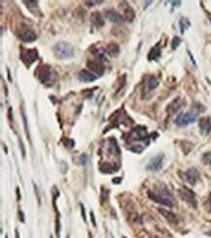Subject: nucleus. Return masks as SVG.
<instances>
[{"instance_id": "nucleus-10", "label": "nucleus", "mask_w": 211, "mask_h": 238, "mask_svg": "<svg viewBox=\"0 0 211 238\" xmlns=\"http://www.w3.org/2000/svg\"><path fill=\"white\" fill-rule=\"evenodd\" d=\"M163 156L161 154L151 158L149 163L147 164L146 169L151 172H159L163 167Z\"/></svg>"}, {"instance_id": "nucleus-20", "label": "nucleus", "mask_w": 211, "mask_h": 238, "mask_svg": "<svg viewBox=\"0 0 211 238\" xmlns=\"http://www.w3.org/2000/svg\"><path fill=\"white\" fill-rule=\"evenodd\" d=\"M106 53L109 54L111 57H118L120 54V46L115 42H110L106 46Z\"/></svg>"}, {"instance_id": "nucleus-34", "label": "nucleus", "mask_w": 211, "mask_h": 238, "mask_svg": "<svg viewBox=\"0 0 211 238\" xmlns=\"http://www.w3.org/2000/svg\"><path fill=\"white\" fill-rule=\"evenodd\" d=\"M86 4H92V6H94L93 4H101L102 1H85Z\"/></svg>"}, {"instance_id": "nucleus-8", "label": "nucleus", "mask_w": 211, "mask_h": 238, "mask_svg": "<svg viewBox=\"0 0 211 238\" xmlns=\"http://www.w3.org/2000/svg\"><path fill=\"white\" fill-rule=\"evenodd\" d=\"M19 38L21 39L24 42H33L37 39V34L36 32L33 30H31L30 27H28L26 26H21V28H19Z\"/></svg>"}, {"instance_id": "nucleus-32", "label": "nucleus", "mask_w": 211, "mask_h": 238, "mask_svg": "<svg viewBox=\"0 0 211 238\" xmlns=\"http://www.w3.org/2000/svg\"><path fill=\"white\" fill-rule=\"evenodd\" d=\"M90 220H92V223L94 226H96V223H95V219H94V215L93 212H90Z\"/></svg>"}, {"instance_id": "nucleus-2", "label": "nucleus", "mask_w": 211, "mask_h": 238, "mask_svg": "<svg viewBox=\"0 0 211 238\" xmlns=\"http://www.w3.org/2000/svg\"><path fill=\"white\" fill-rule=\"evenodd\" d=\"M53 52L56 59L59 60H67L71 59L75 56V49L71 44L65 41L58 42L53 47Z\"/></svg>"}, {"instance_id": "nucleus-18", "label": "nucleus", "mask_w": 211, "mask_h": 238, "mask_svg": "<svg viewBox=\"0 0 211 238\" xmlns=\"http://www.w3.org/2000/svg\"><path fill=\"white\" fill-rule=\"evenodd\" d=\"M90 20H92L93 24L98 28L102 27L105 24V22L99 12H94L92 15H90Z\"/></svg>"}, {"instance_id": "nucleus-4", "label": "nucleus", "mask_w": 211, "mask_h": 238, "mask_svg": "<svg viewBox=\"0 0 211 238\" xmlns=\"http://www.w3.org/2000/svg\"><path fill=\"white\" fill-rule=\"evenodd\" d=\"M20 58L26 67H29L38 59V51L37 49H27L25 47H21Z\"/></svg>"}, {"instance_id": "nucleus-19", "label": "nucleus", "mask_w": 211, "mask_h": 238, "mask_svg": "<svg viewBox=\"0 0 211 238\" xmlns=\"http://www.w3.org/2000/svg\"><path fill=\"white\" fill-rule=\"evenodd\" d=\"M162 56V50H161V47L159 46V45H156L155 47H153L151 50L149 54H148V60L149 61H158L159 58H161Z\"/></svg>"}, {"instance_id": "nucleus-5", "label": "nucleus", "mask_w": 211, "mask_h": 238, "mask_svg": "<svg viewBox=\"0 0 211 238\" xmlns=\"http://www.w3.org/2000/svg\"><path fill=\"white\" fill-rule=\"evenodd\" d=\"M147 139H148V134H147L146 127L144 126L135 127L125 138L127 143H132V141H145Z\"/></svg>"}, {"instance_id": "nucleus-12", "label": "nucleus", "mask_w": 211, "mask_h": 238, "mask_svg": "<svg viewBox=\"0 0 211 238\" xmlns=\"http://www.w3.org/2000/svg\"><path fill=\"white\" fill-rule=\"evenodd\" d=\"M199 131L202 136H207L211 132V118L210 117H202L199 119L198 122Z\"/></svg>"}, {"instance_id": "nucleus-7", "label": "nucleus", "mask_w": 211, "mask_h": 238, "mask_svg": "<svg viewBox=\"0 0 211 238\" xmlns=\"http://www.w3.org/2000/svg\"><path fill=\"white\" fill-rule=\"evenodd\" d=\"M110 121L113 126H119V125H121V124L132 123V122H129L132 120H130V118L128 116L127 112L122 109L117 110L115 113H113V115L110 117Z\"/></svg>"}, {"instance_id": "nucleus-16", "label": "nucleus", "mask_w": 211, "mask_h": 238, "mask_svg": "<svg viewBox=\"0 0 211 238\" xmlns=\"http://www.w3.org/2000/svg\"><path fill=\"white\" fill-rule=\"evenodd\" d=\"M182 106V100L181 98H176L174 99L171 103H170L167 107V112L168 113L169 115H173L175 114L176 112H177Z\"/></svg>"}, {"instance_id": "nucleus-44", "label": "nucleus", "mask_w": 211, "mask_h": 238, "mask_svg": "<svg viewBox=\"0 0 211 238\" xmlns=\"http://www.w3.org/2000/svg\"><path fill=\"white\" fill-rule=\"evenodd\" d=\"M123 238H125V237H123Z\"/></svg>"}, {"instance_id": "nucleus-24", "label": "nucleus", "mask_w": 211, "mask_h": 238, "mask_svg": "<svg viewBox=\"0 0 211 238\" xmlns=\"http://www.w3.org/2000/svg\"><path fill=\"white\" fill-rule=\"evenodd\" d=\"M191 26V22L190 21L188 20L187 18H184V17H182V18L180 19L179 21V26H180V31L181 33H184L186 30H188V28L190 27Z\"/></svg>"}, {"instance_id": "nucleus-38", "label": "nucleus", "mask_w": 211, "mask_h": 238, "mask_svg": "<svg viewBox=\"0 0 211 238\" xmlns=\"http://www.w3.org/2000/svg\"><path fill=\"white\" fill-rule=\"evenodd\" d=\"M7 72H8V79H9V81H12V78H11V74H10V70L7 69Z\"/></svg>"}, {"instance_id": "nucleus-22", "label": "nucleus", "mask_w": 211, "mask_h": 238, "mask_svg": "<svg viewBox=\"0 0 211 238\" xmlns=\"http://www.w3.org/2000/svg\"><path fill=\"white\" fill-rule=\"evenodd\" d=\"M24 3L26 4V7L29 9V11L32 14L36 15L37 13H40L37 1H24Z\"/></svg>"}, {"instance_id": "nucleus-6", "label": "nucleus", "mask_w": 211, "mask_h": 238, "mask_svg": "<svg viewBox=\"0 0 211 238\" xmlns=\"http://www.w3.org/2000/svg\"><path fill=\"white\" fill-rule=\"evenodd\" d=\"M198 113L194 111H187V112H182L175 119L176 125L179 127H185L188 126L189 124L195 122L198 118Z\"/></svg>"}, {"instance_id": "nucleus-17", "label": "nucleus", "mask_w": 211, "mask_h": 238, "mask_svg": "<svg viewBox=\"0 0 211 238\" xmlns=\"http://www.w3.org/2000/svg\"><path fill=\"white\" fill-rule=\"evenodd\" d=\"M159 212L163 215V217L165 220H167L168 223L173 224H176L178 223V219H177V217H176L173 213L164 210V209H159Z\"/></svg>"}, {"instance_id": "nucleus-40", "label": "nucleus", "mask_w": 211, "mask_h": 238, "mask_svg": "<svg viewBox=\"0 0 211 238\" xmlns=\"http://www.w3.org/2000/svg\"><path fill=\"white\" fill-rule=\"evenodd\" d=\"M5 238H8V235H6V236H5Z\"/></svg>"}, {"instance_id": "nucleus-9", "label": "nucleus", "mask_w": 211, "mask_h": 238, "mask_svg": "<svg viewBox=\"0 0 211 238\" xmlns=\"http://www.w3.org/2000/svg\"><path fill=\"white\" fill-rule=\"evenodd\" d=\"M179 194L182 199H183L185 202H187L190 206H192L193 208H197L198 202L196 199V195L191 189L187 188H183L182 189L179 190Z\"/></svg>"}, {"instance_id": "nucleus-41", "label": "nucleus", "mask_w": 211, "mask_h": 238, "mask_svg": "<svg viewBox=\"0 0 211 238\" xmlns=\"http://www.w3.org/2000/svg\"><path fill=\"white\" fill-rule=\"evenodd\" d=\"M210 22H211V17H210Z\"/></svg>"}, {"instance_id": "nucleus-37", "label": "nucleus", "mask_w": 211, "mask_h": 238, "mask_svg": "<svg viewBox=\"0 0 211 238\" xmlns=\"http://www.w3.org/2000/svg\"><path fill=\"white\" fill-rule=\"evenodd\" d=\"M15 235H16V238H20V235H19V231L18 229L15 230Z\"/></svg>"}, {"instance_id": "nucleus-26", "label": "nucleus", "mask_w": 211, "mask_h": 238, "mask_svg": "<svg viewBox=\"0 0 211 238\" xmlns=\"http://www.w3.org/2000/svg\"><path fill=\"white\" fill-rule=\"evenodd\" d=\"M180 43H181V39L179 38V37H177V36H175L173 39H172V41H171V49L172 50H176L178 48V46L180 45Z\"/></svg>"}, {"instance_id": "nucleus-15", "label": "nucleus", "mask_w": 211, "mask_h": 238, "mask_svg": "<svg viewBox=\"0 0 211 238\" xmlns=\"http://www.w3.org/2000/svg\"><path fill=\"white\" fill-rule=\"evenodd\" d=\"M78 78L80 81L83 82H87V83H92L94 81H95L98 79V75H94V73H92L90 71L87 70V69H82L79 72L78 74Z\"/></svg>"}, {"instance_id": "nucleus-14", "label": "nucleus", "mask_w": 211, "mask_h": 238, "mask_svg": "<svg viewBox=\"0 0 211 238\" xmlns=\"http://www.w3.org/2000/svg\"><path fill=\"white\" fill-rule=\"evenodd\" d=\"M186 180L190 184H196L199 180V173L196 168H189L185 173Z\"/></svg>"}, {"instance_id": "nucleus-11", "label": "nucleus", "mask_w": 211, "mask_h": 238, "mask_svg": "<svg viewBox=\"0 0 211 238\" xmlns=\"http://www.w3.org/2000/svg\"><path fill=\"white\" fill-rule=\"evenodd\" d=\"M87 66L90 70H93L94 73L98 74V76L102 75L105 71V66L103 65V64L101 61H98L96 60H92V61H89L87 63Z\"/></svg>"}, {"instance_id": "nucleus-23", "label": "nucleus", "mask_w": 211, "mask_h": 238, "mask_svg": "<svg viewBox=\"0 0 211 238\" xmlns=\"http://www.w3.org/2000/svg\"><path fill=\"white\" fill-rule=\"evenodd\" d=\"M159 86V80L155 77V76H150L147 80V87L149 91H152V90L156 89Z\"/></svg>"}, {"instance_id": "nucleus-25", "label": "nucleus", "mask_w": 211, "mask_h": 238, "mask_svg": "<svg viewBox=\"0 0 211 238\" xmlns=\"http://www.w3.org/2000/svg\"><path fill=\"white\" fill-rule=\"evenodd\" d=\"M201 161L205 165H211V151L205 152L201 155Z\"/></svg>"}, {"instance_id": "nucleus-30", "label": "nucleus", "mask_w": 211, "mask_h": 238, "mask_svg": "<svg viewBox=\"0 0 211 238\" xmlns=\"http://www.w3.org/2000/svg\"><path fill=\"white\" fill-rule=\"evenodd\" d=\"M19 219L21 223H25V216H24V213H22V211H19Z\"/></svg>"}, {"instance_id": "nucleus-28", "label": "nucleus", "mask_w": 211, "mask_h": 238, "mask_svg": "<svg viewBox=\"0 0 211 238\" xmlns=\"http://www.w3.org/2000/svg\"><path fill=\"white\" fill-rule=\"evenodd\" d=\"M19 141H20V147L21 149V154H22V157H25V145L24 143H22V140L20 138L19 139Z\"/></svg>"}, {"instance_id": "nucleus-43", "label": "nucleus", "mask_w": 211, "mask_h": 238, "mask_svg": "<svg viewBox=\"0 0 211 238\" xmlns=\"http://www.w3.org/2000/svg\"><path fill=\"white\" fill-rule=\"evenodd\" d=\"M51 238H53V237H52V236H51Z\"/></svg>"}, {"instance_id": "nucleus-33", "label": "nucleus", "mask_w": 211, "mask_h": 238, "mask_svg": "<svg viewBox=\"0 0 211 238\" xmlns=\"http://www.w3.org/2000/svg\"><path fill=\"white\" fill-rule=\"evenodd\" d=\"M112 182H113L114 184H119L120 183L122 182V178H114V179L112 180Z\"/></svg>"}, {"instance_id": "nucleus-36", "label": "nucleus", "mask_w": 211, "mask_h": 238, "mask_svg": "<svg viewBox=\"0 0 211 238\" xmlns=\"http://www.w3.org/2000/svg\"><path fill=\"white\" fill-rule=\"evenodd\" d=\"M188 54H189V56L191 57V59H192V61H193V64H194V65H195L197 66V64H196V61H195V60H194V58H193V56L191 55V52H190V51H189V50H188Z\"/></svg>"}, {"instance_id": "nucleus-35", "label": "nucleus", "mask_w": 211, "mask_h": 238, "mask_svg": "<svg viewBox=\"0 0 211 238\" xmlns=\"http://www.w3.org/2000/svg\"><path fill=\"white\" fill-rule=\"evenodd\" d=\"M17 198H18V200H21V193H20L19 188H17Z\"/></svg>"}, {"instance_id": "nucleus-42", "label": "nucleus", "mask_w": 211, "mask_h": 238, "mask_svg": "<svg viewBox=\"0 0 211 238\" xmlns=\"http://www.w3.org/2000/svg\"><path fill=\"white\" fill-rule=\"evenodd\" d=\"M66 238H69V237H68V236H67V237H66Z\"/></svg>"}, {"instance_id": "nucleus-39", "label": "nucleus", "mask_w": 211, "mask_h": 238, "mask_svg": "<svg viewBox=\"0 0 211 238\" xmlns=\"http://www.w3.org/2000/svg\"><path fill=\"white\" fill-rule=\"evenodd\" d=\"M208 202H209V205H210V208H211V196H210V198H209Z\"/></svg>"}, {"instance_id": "nucleus-21", "label": "nucleus", "mask_w": 211, "mask_h": 238, "mask_svg": "<svg viewBox=\"0 0 211 238\" xmlns=\"http://www.w3.org/2000/svg\"><path fill=\"white\" fill-rule=\"evenodd\" d=\"M135 18V12L134 10L129 6V5H127L124 9V19L128 22H132Z\"/></svg>"}, {"instance_id": "nucleus-27", "label": "nucleus", "mask_w": 211, "mask_h": 238, "mask_svg": "<svg viewBox=\"0 0 211 238\" xmlns=\"http://www.w3.org/2000/svg\"><path fill=\"white\" fill-rule=\"evenodd\" d=\"M21 116H22V120H24V124H25V133H26L27 139H28V138H29V133H28V128H27V120H26V116H25V111H24V110L21 111Z\"/></svg>"}, {"instance_id": "nucleus-3", "label": "nucleus", "mask_w": 211, "mask_h": 238, "mask_svg": "<svg viewBox=\"0 0 211 238\" xmlns=\"http://www.w3.org/2000/svg\"><path fill=\"white\" fill-rule=\"evenodd\" d=\"M54 75H56V72L52 69V66H50L49 65H39L35 70V76L42 84L54 82Z\"/></svg>"}, {"instance_id": "nucleus-31", "label": "nucleus", "mask_w": 211, "mask_h": 238, "mask_svg": "<svg viewBox=\"0 0 211 238\" xmlns=\"http://www.w3.org/2000/svg\"><path fill=\"white\" fill-rule=\"evenodd\" d=\"M81 211H82V217H83V219H84V220H85V223L87 222V219H86V213H85V208H84V206L81 204Z\"/></svg>"}, {"instance_id": "nucleus-13", "label": "nucleus", "mask_w": 211, "mask_h": 238, "mask_svg": "<svg viewBox=\"0 0 211 238\" xmlns=\"http://www.w3.org/2000/svg\"><path fill=\"white\" fill-rule=\"evenodd\" d=\"M105 17L110 22H114V24H122V22H124V21H125L124 17L114 9L107 10L105 12Z\"/></svg>"}, {"instance_id": "nucleus-1", "label": "nucleus", "mask_w": 211, "mask_h": 238, "mask_svg": "<svg viewBox=\"0 0 211 238\" xmlns=\"http://www.w3.org/2000/svg\"><path fill=\"white\" fill-rule=\"evenodd\" d=\"M148 197L151 200L155 201L159 204H162V205L167 206V207L173 206V197L164 184H161L157 186L154 190L148 191Z\"/></svg>"}, {"instance_id": "nucleus-29", "label": "nucleus", "mask_w": 211, "mask_h": 238, "mask_svg": "<svg viewBox=\"0 0 211 238\" xmlns=\"http://www.w3.org/2000/svg\"><path fill=\"white\" fill-rule=\"evenodd\" d=\"M33 188H34V191H35V194L37 195V200H38V203H39V205H40V196H39V192H38V188H37V186H36V184H33Z\"/></svg>"}]
</instances>
